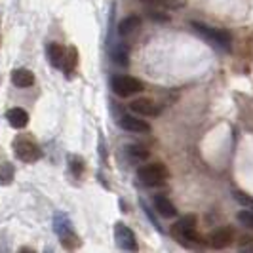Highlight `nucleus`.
Wrapping results in <instances>:
<instances>
[{
    "label": "nucleus",
    "mask_w": 253,
    "mask_h": 253,
    "mask_svg": "<svg viewBox=\"0 0 253 253\" xmlns=\"http://www.w3.org/2000/svg\"><path fill=\"white\" fill-rule=\"evenodd\" d=\"M171 236L179 242V244H183V246H189L190 242H198L200 240V236H198V232H196V215H183L179 217L177 221L171 225Z\"/></svg>",
    "instance_id": "1"
},
{
    "label": "nucleus",
    "mask_w": 253,
    "mask_h": 253,
    "mask_svg": "<svg viewBox=\"0 0 253 253\" xmlns=\"http://www.w3.org/2000/svg\"><path fill=\"white\" fill-rule=\"evenodd\" d=\"M12 149H13V154L17 156V160H21L25 164H33V162L40 160V156H42L40 147L29 135H17L12 143Z\"/></svg>",
    "instance_id": "2"
},
{
    "label": "nucleus",
    "mask_w": 253,
    "mask_h": 253,
    "mask_svg": "<svg viewBox=\"0 0 253 253\" xmlns=\"http://www.w3.org/2000/svg\"><path fill=\"white\" fill-rule=\"evenodd\" d=\"M190 27L200 35L202 38H206L208 42L215 44L219 48L223 50H230V42H232V35L225 31V29H215V27H210V25H204V23H198V21H192Z\"/></svg>",
    "instance_id": "3"
},
{
    "label": "nucleus",
    "mask_w": 253,
    "mask_h": 253,
    "mask_svg": "<svg viewBox=\"0 0 253 253\" xmlns=\"http://www.w3.org/2000/svg\"><path fill=\"white\" fill-rule=\"evenodd\" d=\"M53 230L59 236V242L65 250H76L80 248V238L76 236V232L71 227V221L67 219L65 213H57L53 217Z\"/></svg>",
    "instance_id": "4"
},
{
    "label": "nucleus",
    "mask_w": 253,
    "mask_h": 253,
    "mask_svg": "<svg viewBox=\"0 0 253 253\" xmlns=\"http://www.w3.org/2000/svg\"><path fill=\"white\" fill-rule=\"evenodd\" d=\"M169 177V171L164 164L154 162V164H145L137 169V179L147 187H158L162 185L166 179Z\"/></svg>",
    "instance_id": "5"
},
{
    "label": "nucleus",
    "mask_w": 253,
    "mask_h": 253,
    "mask_svg": "<svg viewBox=\"0 0 253 253\" xmlns=\"http://www.w3.org/2000/svg\"><path fill=\"white\" fill-rule=\"evenodd\" d=\"M111 88L118 97H129V95H135L143 89V82L135 76L116 75L111 80Z\"/></svg>",
    "instance_id": "6"
},
{
    "label": "nucleus",
    "mask_w": 253,
    "mask_h": 253,
    "mask_svg": "<svg viewBox=\"0 0 253 253\" xmlns=\"http://www.w3.org/2000/svg\"><path fill=\"white\" fill-rule=\"evenodd\" d=\"M114 240L120 246V250H124V252H137L139 250L133 230L127 225H124L122 221H118L114 225Z\"/></svg>",
    "instance_id": "7"
},
{
    "label": "nucleus",
    "mask_w": 253,
    "mask_h": 253,
    "mask_svg": "<svg viewBox=\"0 0 253 253\" xmlns=\"http://www.w3.org/2000/svg\"><path fill=\"white\" fill-rule=\"evenodd\" d=\"M236 238V234H234V228L232 227H221L213 230L211 234H210V246L211 248H215V250H223V248H228L232 242Z\"/></svg>",
    "instance_id": "8"
},
{
    "label": "nucleus",
    "mask_w": 253,
    "mask_h": 253,
    "mask_svg": "<svg viewBox=\"0 0 253 253\" xmlns=\"http://www.w3.org/2000/svg\"><path fill=\"white\" fill-rule=\"evenodd\" d=\"M118 124H120L122 129L131 131V133H149V131H151V124H149L147 120H143V118H135V116H131V114H124V116H120Z\"/></svg>",
    "instance_id": "9"
},
{
    "label": "nucleus",
    "mask_w": 253,
    "mask_h": 253,
    "mask_svg": "<svg viewBox=\"0 0 253 253\" xmlns=\"http://www.w3.org/2000/svg\"><path fill=\"white\" fill-rule=\"evenodd\" d=\"M129 109L135 114H141V116H158L160 114V107L158 103H154L149 97H141V99H135V101L129 103Z\"/></svg>",
    "instance_id": "10"
},
{
    "label": "nucleus",
    "mask_w": 253,
    "mask_h": 253,
    "mask_svg": "<svg viewBox=\"0 0 253 253\" xmlns=\"http://www.w3.org/2000/svg\"><path fill=\"white\" fill-rule=\"evenodd\" d=\"M65 53H67V48L61 46L59 42H51V44H48V48H46V57H48L51 67H55V69H61L63 67Z\"/></svg>",
    "instance_id": "11"
},
{
    "label": "nucleus",
    "mask_w": 253,
    "mask_h": 253,
    "mask_svg": "<svg viewBox=\"0 0 253 253\" xmlns=\"http://www.w3.org/2000/svg\"><path fill=\"white\" fill-rule=\"evenodd\" d=\"M6 120H8V124L12 127L21 129V127H25L29 124V113H27L25 109H21V107H13V109H10L6 113Z\"/></svg>",
    "instance_id": "12"
},
{
    "label": "nucleus",
    "mask_w": 253,
    "mask_h": 253,
    "mask_svg": "<svg viewBox=\"0 0 253 253\" xmlns=\"http://www.w3.org/2000/svg\"><path fill=\"white\" fill-rule=\"evenodd\" d=\"M141 27V17L139 15H127L118 23V35L120 37H131L139 31Z\"/></svg>",
    "instance_id": "13"
},
{
    "label": "nucleus",
    "mask_w": 253,
    "mask_h": 253,
    "mask_svg": "<svg viewBox=\"0 0 253 253\" xmlns=\"http://www.w3.org/2000/svg\"><path fill=\"white\" fill-rule=\"evenodd\" d=\"M154 210L166 219H173L177 215V210H175L173 202L169 198H166V196H154Z\"/></svg>",
    "instance_id": "14"
},
{
    "label": "nucleus",
    "mask_w": 253,
    "mask_h": 253,
    "mask_svg": "<svg viewBox=\"0 0 253 253\" xmlns=\"http://www.w3.org/2000/svg\"><path fill=\"white\" fill-rule=\"evenodd\" d=\"M12 82L17 88H31L35 84V75H33V71L21 67V69H15L12 73Z\"/></svg>",
    "instance_id": "15"
},
{
    "label": "nucleus",
    "mask_w": 253,
    "mask_h": 253,
    "mask_svg": "<svg viewBox=\"0 0 253 253\" xmlns=\"http://www.w3.org/2000/svg\"><path fill=\"white\" fill-rule=\"evenodd\" d=\"M113 61L116 65H120V67H127V63H129V46L126 42H120V44L114 46Z\"/></svg>",
    "instance_id": "16"
},
{
    "label": "nucleus",
    "mask_w": 253,
    "mask_h": 253,
    "mask_svg": "<svg viewBox=\"0 0 253 253\" xmlns=\"http://www.w3.org/2000/svg\"><path fill=\"white\" fill-rule=\"evenodd\" d=\"M76 65H78V51H76V48H69L67 53H65L63 67H61V71L65 73L67 78H71V75L75 73Z\"/></svg>",
    "instance_id": "17"
},
{
    "label": "nucleus",
    "mask_w": 253,
    "mask_h": 253,
    "mask_svg": "<svg viewBox=\"0 0 253 253\" xmlns=\"http://www.w3.org/2000/svg\"><path fill=\"white\" fill-rule=\"evenodd\" d=\"M149 154L151 152L147 151L143 145H127L126 147V156L131 162H145L149 158Z\"/></svg>",
    "instance_id": "18"
},
{
    "label": "nucleus",
    "mask_w": 253,
    "mask_h": 253,
    "mask_svg": "<svg viewBox=\"0 0 253 253\" xmlns=\"http://www.w3.org/2000/svg\"><path fill=\"white\" fill-rule=\"evenodd\" d=\"M13 177H15V168H13V164H10V162L0 164V187L12 185Z\"/></svg>",
    "instance_id": "19"
},
{
    "label": "nucleus",
    "mask_w": 253,
    "mask_h": 253,
    "mask_svg": "<svg viewBox=\"0 0 253 253\" xmlns=\"http://www.w3.org/2000/svg\"><path fill=\"white\" fill-rule=\"evenodd\" d=\"M69 168H71V173L75 175V177H82V173H84V160L78 156V154H71L69 156Z\"/></svg>",
    "instance_id": "20"
},
{
    "label": "nucleus",
    "mask_w": 253,
    "mask_h": 253,
    "mask_svg": "<svg viewBox=\"0 0 253 253\" xmlns=\"http://www.w3.org/2000/svg\"><path fill=\"white\" fill-rule=\"evenodd\" d=\"M238 221H240L246 228H252L253 230V211H250V210L240 211V213H238Z\"/></svg>",
    "instance_id": "21"
},
{
    "label": "nucleus",
    "mask_w": 253,
    "mask_h": 253,
    "mask_svg": "<svg viewBox=\"0 0 253 253\" xmlns=\"http://www.w3.org/2000/svg\"><path fill=\"white\" fill-rule=\"evenodd\" d=\"M143 4H147V6H152V8H156V6H164V0H141Z\"/></svg>",
    "instance_id": "22"
},
{
    "label": "nucleus",
    "mask_w": 253,
    "mask_h": 253,
    "mask_svg": "<svg viewBox=\"0 0 253 253\" xmlns=\"http://www.w3.org/2000/svg\"><path fill=\"white\" fill-rule=\"evenodd\" d=\"M234 198H236V200H240L242 204H253V200H250V198H246V196H244V192H234Z\"/></svg>",
    "instance_id": "23"
}]
</instances>
